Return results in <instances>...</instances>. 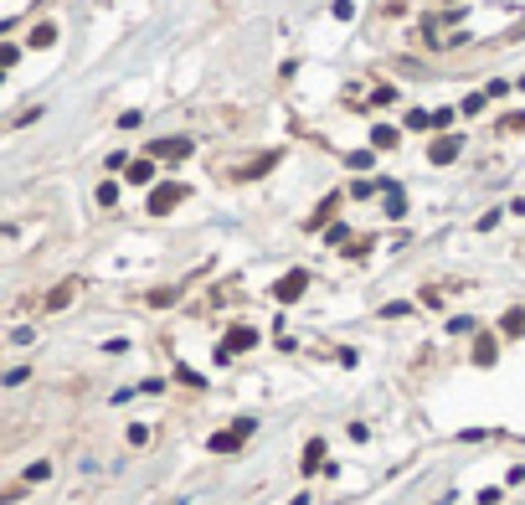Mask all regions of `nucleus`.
Instances as JSON below:
<instances>
[{
  "label": "nucleus",
  "mask_w": 525,
  "mask_h": 505,
  "mask_svg": "<svg viewBox=\"0 0 525 505\" xmlns=\"http://www.w3.org/2000/svg\"><path fill=\"white\" fill-rule=\"evenodd\" d=\"M253 428H258L253 418H237V423H232L227 433H216V438H211V444H206V449H211V454H232V449H243V438H248Z\"/></svg>",
  "instance_id": "nucleus-1"
},
{
  "label": "nucleus",
  "mask_w": 525,
  "mask_h": 505,
  "mask_svg": "<svg viewBox=\"0 0 525 505\" xmlns=\"http://www.w3.org/2000/svg\"><path fill=\"white\" fill-rule=\"evenodd\" d=\"M191 150H196V145H191L186 135H175V140H155V145H149V160H186Z\"/></svg>",
  "instance_id": "nucleus-2"
},
{
  "label": "nucleus",
  "mask_w": 525,
  "mask_h": 505,
  "mask_svg": "<svg viewBox=\"0 0 525 505\" xmlns=\"http://www.w3.org/2000/svg\"><path fill=\"white\" fill-rule=\"evenodd\" d=\"M181 196H186V186H155V191H149V212L165 217L175 202H181Z\"/></svg>",
  "instance_id": "nucleus-3"
},
{
  "label": "nucleus",
  "mask_w": 525,
  "mask_h": 505,
  "mask_svg": "<svg viewBox=\"0 0 525 505\" xmlns=\"http://www.w3.org/2000/svg\"><path fill=\"white\" fill-rule=\"evenodd\" d=\"M248 345H258V335L248 330V325H232V330H227V345H222V350H216V356H222V361H227V356H232V350H248Z\"/></svg>",
  "instance_id": "nucleus-4"
},
{
  "label": "nucleus",
  "mask_w": 525,
  "mask_h": 505,
  "mask_svg": "<svg viewBox=\"0 0 525 505\" xmlns=\"http://www.w3.org/2000/svg\"><path fill=\"white\" fill-rule=\"evenodd\" d=\"M458 150H464V145H458V135H453V140L443 135V140H433V150H428V160H433V165H448V160H458Z\"/></svg>",
  "instance_id": "nucleus-5"
},
{
  "label": "nucleus",
  "mask_w": 525,
  "mask_h": 505,
  "mask_svg": "<svg viewBox=\"0 0 525 505\" xmlns=\"http://www.w3.org/2000/svg\"><path fill=\"white\" fill-rule=\"evenodd\" d=\"M304 283H309V274H304V269H294L289 278H278V289H273V294H278L283 304H289V299H299V294H304Z\"/></svg>",
  "instance_id": "nucleus-6"
},
{
  "label": "nucleus",
  "mask_w": 525,
  "mask_h": 505,
  "mask_svg": "<svg viewBox=\"0 0 525 505\" xmlns=\"http://www.w3.org/2000/svg\"><path fill=\"white\" fill-rule=\"evenodd\" d=\"M304 474H324V438L304 444Z\"/></svg>",
  "instance_id": "nucleus-7"
},
{
  "label": "nucleus",
  "mask_w": 525,
  "mask_h": 505,
  "mask_svg": "<svg viewBox=\"0 0 525 505\" xmlns=\"http://www.w3.org/2000/svg\"><path fill=\"white\" fill-rule=\"evenodd\" d=\"M73 294H78V283H73V278H68V283H57V289L47 294V310H68V299H73Z\"/></svg>",
  "instance_id": "nucleus-8"
},
{
  "label": "nucleus",
  "mask_w": 525,
  "mask_h": 505,
  "mask_svg": "<svg viewBox=\"0 0 525 505\" xmlns=\"http://www.w3.org/2000/svg\"><path fill=\"white\" fill-rule=\"evenodd\" d=\"M371 145H376V150H391V145H397V129H391V124H376V129H371Z\"/></svg>",
  "instance_id": "nucleus-9"
},
{
  "label": "nucleus",
  "mask_w": 525,
  "mask_h": 505,
  "mask_svg": "<svg viewBox=\"0 0 525 505\" xmlns=\"http://www.w3.org/2000/svg\"><path fill=\"white\" fill-rule=\"evenodd\" d=\"M52 479V464L47 459H36V464H26V485H47Z\"/></svg>",
  "instance_id": "nucleus-10"
},
{
  "label": "nucleus",
  "mask_w": 525,
  "mask_h": 505,
  "mask_svg": "<svg viewBox=\"0 0 525 505\" xmlns=\"http://www.w3.org/2000/svg\"><path fill=\"white\" fill-rule=\"evenodd\" d=\"M124 175H129V181H134V186H144L149 175H155V160H134V165H129Z\"/></svg>",
  "instance_id": "nucleus-11"
},
{
  "label": "nucleus",
  "mask_w": 525,
  "mask_h": 505,
  "mask_svg": "<svg viewBox=\"0 0 525 505\" xmlns=\"http://www.w3.org/2000/svg\"><path fill=\"white\" fill-rule=\"evenodd\" d=\"M57 41V26H47V21H41V26L31 31V47H52Z\"/></svg>",
  "instance_id": "nucleus-12"
},
{
  "label": "nucleus",
  "mask_w": 525,
  "mask_h": 505,
  "mask_svg": "<svg viewBox=\"0 0 525 505\" xmlns=\"http://www.w3.org/2000/svg\"><path fill=\"white\" fill-rule=\"evenodd\" d=\"M474 361H479V366H489V361H494V340H489V335H479V345H474Z\"/></svg>",
  "instance_id": "nucleus-13"
},
{
  "label": "nucleus",
  "mask_w": 525,
  "mask_h": 505,
  "mask_svg": "<svg viewBox=\"0 0 525 505\" xmlns=\"http://www.w3.org/2000/svg\"><path fill=\"white\" fill-rule=\"evenodd\" d=\"M402 212H407V202H402V191L391 186V191H386V217H402Z\"/></svg>",
  "instance_id": "nucleus-14"
},
{
  "label": "nucleus",
  "mask_w": 525,
  "mask_h": 505,
  "mask_svg": "<svg viewBox=\"0 0 525 505\" xmlns=\"http://www.w3.org/2000/svg\"><path fill=\"white\" fill-rule=\"evenodd\" d=\"M114 202H119V186L103 181V186H98V207H114Z\"/></svg>",
  "instance_id": "nucleus-15"
},
{
  "label": "nucleus",
  "mask_w": 525,
  "mask_h": 505,
  "mask_svg": "<svg viewBox=\"0 0 525 505\" xmlns=\"http://www.w3.org/2000/svg\"><path fill=\"white\" fill-rule=\"evenodd\" d=\"M129 444H134V449L149 444V423H134V428H129Z\"/></svg>",
  "instance_id": "nucleus-16"
},
{
  "label": "nucleus",
  "mask_w": 525,
  "mask_h": 505,
  "mask_svg": "<svg viewBox=\"0 0 525 505\" xmlns=\"http://www.w3.org/2000/svg\"><path fill=\"white\" fill-rule=\"evenodd\" d=\"M433 124V114H423V108H412V114H407V129H428Z\"/></svg>",
  "instance_id": "nucleus-17"
}]
</instances>
